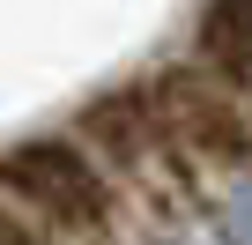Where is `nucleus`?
<instances>
[{"instance_id":"obj_4","label":"nucleus","mask_w":252,"mask_h":245,"mask_svg":"<svg viewBox=\"0 0 252 245\" xmlns=\"http://www.w3.org/2000/svg\"><path fill=\"white\" fill-rule=\"evenodd\" d=\"M237 238H245V245H252V193H245V201H237Z\"/></svg>"},{"instance_id":"obj_2","label":"nucleus","mask_w":252,"mask_h":245,"mask_svg":"<svg viewBox=\"0 0 252 245\" xmlns=\"http://www.w3.org/2000/svg\"><path fill=\"white\" fill-rule=\"evenodd\" d=\"M156 119H171L200 156H245V119H237V104L215 97V89L193 82V74H171V82L156 89Z\"/></svg>"},{"instance_id":"obj_3","label":"nucleus","mask_w":252,"mask_h":245,"mask_svg":"<svg viewBox=\"0 0 252 245\" xmlns=\"http://www.w3.org/2000/svg\"><path fill=\"white\" fill-rule=\"evenodd\" d=\"M149 127H156V104H134V97H104V104L82 111V134H89L104 156H134Z\"/></svg>"},{"instance_id":"obj_1","label":"nucleus","mask_w":252,"mask_h":245,"mask_svg":"<svg viewBox=\"0 0 252 245\" xmlns=\"http://www.w3.org/2000/svg\"><path fill=\"white\" fill-rule=\"evenodd\" d=\"M0 186H8L30 215L45 223H67V230H104V186L96 171L60 149V141H37V149H15L8 164H0Z\"/></svg>"}]
</instances>
